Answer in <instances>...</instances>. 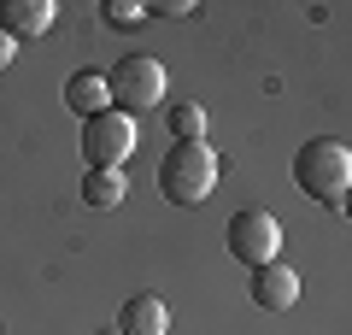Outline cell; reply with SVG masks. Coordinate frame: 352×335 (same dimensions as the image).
Returning a JSON list of instances; mask_svg holds the SVG:
<instances>
[{
	"instance_id": "1",
	"label": "cell",
	"mask_w": 352,
	"mask_h": 335,
	"mask_svg": "<svg viewBox=\"0 0 352 335\" xmlns=\"http://www.w3.org/2000/svg\"><path fill=\"white\" fill-rule=\"evenodd\" d=\"M294 183L317 200V206H346V183H352V148L340 136H311L294 153Z\"/></svg>"
},
{
	"instance_id": "2",
	"label": "cell",
	"mask_w": 352,
	"mask_h": 335,
	"mask_svg": "<svg viewBox=\"0 0 352 335\" xmlns=\"http://www.w3.org/2000/svg\"><path fill=\"white\" fill-rule=\"evenodd\" d=\"M212 188H217L212 141H176L159 159V194L170 200V206H200V200H212Z\"/></svg>"
},
{
	"instance_id": "3",
	"label": "cell",
	"mask_w": 352,
	"mask_h": 335,
	"mask_svg": "<svg viewBox=\"0 0 352 335\" xmlns=\"http://www.w3.org/2000/svg\"><path fill=\"white\" fill-rule=\"evenodd\" d=\"M106 94H112V112L135 118V112H153L164 100V65L153 53H124V59L106 71Z\"/></svg>"
},
{
	"instance_id": "4",
	"label": "cell",
	"mask_w": 352,
	"mask_h": 335,
	"mask_svg": "<svg viewBox=\"0 0 352 335\" xmlns=\"http://www.w3.org/2000/svg\"><path fill=\"white\" fill-rule=\"evenodd\" d=\"M135 153V118L106 106L100 118H88L82 124V159L88 171H124V159Z\"/></svg>"
},
{
	"instance_id": "5",
	"label": "cell",
	"mask_w": 352,
	"mask_h": 335,
	"mask_svg": "<svg viewBox=\"0 0 352 335\" xmlns=\"http://www.w3.org/2000/svg\"><path fill=\"white\" fill-rule=\"evenodd\" d=\"M229 253H235V265H247V271H258V265H276L282 253V223L270 218L264 206H241L235 218H229Z\"/></svg>"
},
{
	"instance_id": "6",
	"label": "cell",
	"mask_w": 352,
	"mask_h": 335,
	"mask_svg": "<svg viewBox=\"0 0 352 335\" xmlns=\"http://www.w3.org/2000/svg\"><path fill=\"white\" fill-rule=\"evenodd\" d=\"M247 300L258 312H294V300H300V271L294 265H258V271L247 276Z\"/></svg>"
},
{
	"instance_id": "7",
	"label": "cell",
	"mask_w": 352,
	"mask_h": 335,
	"mask_svg": "<svg viewBox=\"0 0 352 335\" xmlns=\"http://www.w3.org/2000/svg\"><path fill=\"white\" fill-rule=\"evenodd\" d=\"M53 0H0V30L12 41H24V36H47L53 30Z\"/></svg>"
},
{
	"instance_id": "8",
	"label": "cell",
	"mask_w": 352,
	"mask_h": 335,
	"mask_svg": "<svg viewBox=\"0 0 352 335\" xmlns=\"http://www.w3.org/2000/svg\"><path fill=\"white\" fill-rule=\"evenodd\" d=\"M118 335H164L170 329V312H164L159 294H129L124 306H118Z\"/></svg>"
},
{
	"instance_id": "9",
	"label": "cell",
	"mask_w": 352,
	"mask_h": 335,
	"mask_svg": "<svg viewBox=\"0 0 352 335\" xmlns=\"http://www.w3.org/2000/svg\"><path fill=\"white\" fill-rule=\"evenodd\" d=\"M65 106L76 112V118H100L106 106H112V94H106V71H94V65H88V71H71V83H65Z\"/></svg>"
},
{
	"instance_id": "10",
	"label": "cell",
	"mask_w": 352,
	"mask_h": 335,
	"mask_svg": "<svg viewBox=\"0 0 352 335\" xmlns=\"http://www.w3.org/2000/svg\"><path fill=\"white\" fill-rule=\"evenodd\" d=\"M124 194H129V176H124V171H88V176H82V200H88L94 212H112Z\"/></svg>"
},
{
	"instance_id": "11",
	"label": "cell",
	"mask_w": 352,
	"mask_h": 335,
	"mask_svg": "<svg viewBox=\"0 0 352 335\" xmlns=\"http://www.w3.org/2000/svg\"><path fill=\"white\" fill-rule=\"evenodd\" d=\"M170 136L176 141H206V106L200 100H176L170 106Z\"/></svg>"
},
{
	"instance_id": "12",
	"label": "cell",
	"mask_w": 352,
	"mask_h": 335,
	"mask_svg": "<svg viewBox=\"0 0 352 335\" xmlns=\"http://www.w3.org/2000/svg\"><path fill=\"white\" fill-rule=\"evenodd\" d=\"M100 18H106L112 30H129V24H141V18H147V6H141V0H106Z\"/></svg>"
},
{
	"instance_id": "13",
	"label": "cell",
	"mask_w": 352,
	"mask_h": 335,
	"mask_svg": "<svg viewBox=\"0 0 352 335\" xmlns=\"http://www.w3.org/2000/svg\"><path fill=\"white\" fill-rule=\"evenodd\" d=\"M147 12H159V18H182V12H188V0H164V6H147Z\"/></svg>"
},
{
	"instance_id": "14",
	"label": "cell",
	"mask_w": 352,
	"mask_h": 335,
	"mask_svg": "<svg viewBox=\"0 0 352 335\" xmlns=\"http://www.w3.org/2000/svg\"><path fill=\"white\" fill-rule=\"evenodd\" d=\"M12 48H18V41L6 36V30H0V71H6V65H12Z\"/></svg>"
},
{
	"instance_id": "15",
	"label": "cell",
	"mask_w": 352,
	"mask_h": 335,
	"mask_svg": "<svg viewBox=\"0 0 352 335\" xmlns=\"http://www.w3.org/2000/svg\"><path fill=\"white\" fill-rule=\"evenodd\" d=\"M94 335H118V329H94Z\"/></svg>"
}]
</instances>
